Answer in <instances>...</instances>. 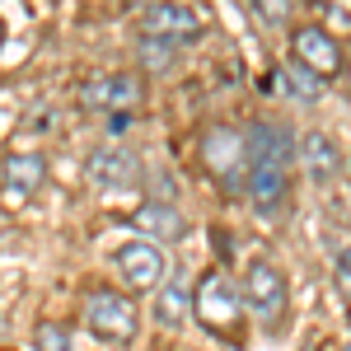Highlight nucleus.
Returning <instances> with one entry per match:
<instances>
[{
    "instance_id": "13",
    "label": "nucleus",
    "mask_w": 351,
    "mask_h": 351,
    "mask_svg": "<svg viewBox=\"0 0 351 351\" xmlns=\"http://www.w3.org/2000/svg\"><path fill=\"white\" fill-rule=\"evenodd\" d=\"M132 225L145 230L150 239H183V234H188V220L178 216L173 206H164V202H145V206L132 216Z\"/></svg>"
},
{
    "instance_id": "14",
    "label": "nucleus",
    "mask_w": 351,
    "mask_h": 351,
    "mask_svg": "<svg viewBox=\"0 0 351 351\" xmlns=\"http://www.w3.org/2000/svg\"><path fill=\"white\" fill-rule=\"evenodd\" d=\"M188 314H192L188 286H183L178 276H173V281H164L160 300H155V324H160V328H183V324H188Z\"/></svg>"
},
{
    "instance_id": "12",
    "label": "nucleus",
    "mask_w": 351,
    "mask_h": 351,
    "mask_svg": "<svg viewBox=\"0 0 351 351\" xmlns=\"http://www.w3.org/2000/svg\"><path fill=\"white\" fill-rule=\"evenodd\" d=\"M0 178H5V192H10L14 202H28V197H38V192H43V183H47V160H43L38 150L5 155Z\"/></svg>"
},
{
    "instance_id": "2",
    "label": "nucleus",
    "mask_w": 351,
    "mask_h": 351,
    "mask_svg": "<svg viewBox=\"0 0 351 351\" xmlns=\"http://www.w3.org/2000/svg\"><path fill=\"white\" fill-rule=\"evenodd\" d=\"M192 314H197V324L206 328V332H216L225 337L230 347H239L243 337V295L230 286V276L225 271H206L202 281H197V295H192Z\"/></svg>"
},
{
    "instance_id": "18",
    "label": "nucleus",
    "mask_w": 351,
    "mask_h": 351,
    "mask_svg": "<svg viewBox=\"0 0 351 351\" xmlns=\"http://www.w3.org/2000/svg\"><path fill=\"white\" fill-rule=\"evenodd\" d=\"M332 281H337V295L351 304V243L337 253V263H332Z\"/></svg>"
},
{
    "instance_id": "20",
    "label": "nucleus",
    "mask_w": 351,
    "mask_h": 351,
    "mask_svg": "<svg viewBox=\"0 0 351 351\" xmlns=\"http://www.w3.org/2000/svg\"><path fill=\"white\" fill-rule=\"evenodd\" d=\"M342 351H351V342H347V347H342Z\"/></svg>"
},
{
    "instance_id": "7",
    "label": "nucleus",
    "mask_w": 351,
    "mask_h": 351,
    "mask_svg": "<svg viewBox=\"0 0 351 351\" xmlns=\"http://www.w3.org/2000/svg\"><path fill=\"white\" fill-rule=\"evenodd\" d=\"M291 61H295L300 71H309V75H319V80H337L342 75V43L328 33L324 24H300L291 33Z\"/></svg>"
},
{
    "instance_id": "10",
    "label": "nucleus",
    "mask_w": 351,
    "mask_h": 351,
    "mask_svg": "<svg viewBox=\"0 0 351 351\" xmlns=\"http://www.w3.org/2000/svg\"><path fill=\"white\" fill-rule=\"evenodd\" d=\"M84 173H89V183L104 192H127L141 183V160H136L132 150H122V145H104V150H94L89 164H84Z\"/></svg>"
},
{
    "instance_id": "9",
    "label": "nucleus",
    "mask_w": 351,
    "mask_h": 351,
    "mask_svg": "<svg viewBox=\"0 0 351 351\" xmlns=\"http://www.w3.org/2000/svg\"><path fill=\"white\" fill-rule=\"evenodd\" d=\"M141 38H155V43H169V47L173 43H192V38H202V19L188 5H145Z\"/></svg>"
},
{
    "instance_id": "1",
    "label": "nucleus",
    "mask_w": 351,
    "mask_h": 351,
    "mask_svg": "<svg viewBox=\"0 0 351 351\" xmlns=\"http://www.w3.org/2000/svg\"><path fill=\"white\" fill-rule=\"evenodd\" d=\"M248 202L271 216L276 206H281V197H286V173H291V160H295V136L286 132V127H276V122H253L248 127Z\"/></svg>"
},
{
    "instance_id": "8",
    "label": "nucleus",
    "mask_w": 351,
    "mask_h": 351,
    "mask_svg": "<svg viewBox=\"0 0 351 351\" xmlns=\"http://www.w3.org/2000/svg\"><path fill=\"white\" fill-rule=\"evenodd\" d=\"M112 267H117V276L127 281V291H155V286H164V253H160V243H150V239H132V243H122L117 253H112Z\"/></svg>"
},
{
    "instance_id": "16",
    "label": "nucleus",
    "mask_w": 351,
    "mask_h": 351,
    "mask_svg": "<svg viewBox=\"0 0 351 351\" xmlns=\"http://www.w3.org/2000/svg\"><path fill=\"white\" fill-rule=\"evenodd\" d=\"M286 89H291L295 99H304V104H314V99L324 94L328 84L319 80V75H309V71H300L295 61H291V66H286Z\"/></svg>"
},
{
    "instance_id": "5",
    "label": "nucleus",
    "mask_w": 351,
    "mask_h": 351,
    "mask_svg": "<svg viewBox=\"0 0 351 351\" xmlns=\"http://www.w3.org/2000/svg\"><path fill=\"white\" fill-rule=\"evenodd\" d=\"M286 300H291V286H286L281 271L271 267V263H248V271H243V309L258 324L276 328L281 314H286Z\"/></svg>"
},
{
    "instance_id": "4",
    "label": "nucleus",
    "mask_w": 351,
    "mask_h": 351,
    "mask_svg": "<svg viewBox=\"0 0 351 351\" xmlns=\"http://www.w3.org/2000/svg\"><path fill=\"white\" fill-rule=\"evenodd\" d=\"M202 155H206V169L225 192L239 197L243 183H248V141H243L239 127H211L206 141H202Z\"/></svg>"
},
{
    "instance_id": "3",
    "label": "nucleus",
    "mask_w": 351,
    "mask_h": 351,
    "mask_svg": "<svg viewBox=\"0 0 351 351\" xmlns=\"http://www.w3.org/2000/svg\"><path fill=\"white\" fill-rule=\"evenodd\" d=\"M84 324H89V332H94L99 342L127 347V342H136L141 314H136V300L132 295L99 286V291H89V300H84Z\"/></svg>"
},
{
    "instance_id": "11",
    "label": "nucleus",
    "mask_w": 351,
    "mask_h": 351,
    "mask_svg": "<svg viewBox=\"0 0 351 351\" xmlns=\"http://www.w3.org/2000/svg\"><path fill=\"white\" fill-rule=\"evenodd\" d=\"M295 160L304 164V173H309V183L314 188H328L337 173H342V150H337V141L324 132H309L304 141L295 145Z\"/></svg>"
},
{
    "instance_id": "17",
    "label": "nucleus",
    "mask_w": 351,
    "mask_h": 351,
    "mask_svg": "<svg viewBox=\"0 0 351 351\" xmlns=\"http://www.w3.org/2000/svg\"><path fill=\"white\" fill-rule=\"evenodd\" d=\"M173 61H178V52H173L169 43L141 38V66H145V71H173Z\"/></svg>"
},
{
    "instance_id": "15",
    "label": "nucleus",
    "mask_w": 351,
    "mask_h": 351,
    "mask_svg": "<svg viewBox=\"0 0 351 351\" xmlns=\"http://www.w3.org/2000/svg\"><path fill=\"white\" fill-rule=\"evenodd\" d=\"M33 342H38V351H75V337H71V328L56 324V319H43V324L33 328Z\"/></svg>"
},
{
    "instance_id": "6",
    "label": "nucleus",
    "mask_w": 351,
    "mask_h": 351,
    "mask_svg": "<svg viewBox=\"0 0 351 351\" xmlns=\"http://www.w3.org/2000/svg\"><path fill=\"white\" fill-rule=\"evenodd\" d=\"M145 104V84L141 75H127V71H112V75H94V80L80 84V108L89 112H108V117H127Z\"/></svg>"
},
{
    "instance_id": "19",
    "label": "nucleus",
    "mask_w": 351,
    "mask_h": 351,
    "mask_svg": "<svg viewBox=\"0 0 351 351\" xmlns=\"http://www.w3.org/2000/svg\"><path fill=\"white\" fill-rule=\"evenodd\" d=\"M253 14H258L263 24L281 28V24H286V19H291V5H281V0H258V5H253Z\"/></svg>"
}]
</instances>
